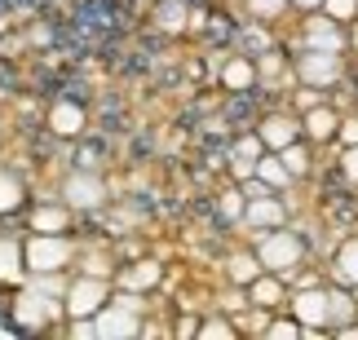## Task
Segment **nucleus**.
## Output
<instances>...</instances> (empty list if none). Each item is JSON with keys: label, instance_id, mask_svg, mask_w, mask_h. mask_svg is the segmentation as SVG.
<instances>
[{"label": "nucleus", "instance_id": "obj_1", "mask_svg": "<svg viewBox=\"0 0 358 340\" xmlns=\"http://www.w3.org/2000/svg\"><path fill=\"white\" fill-rule=\"evenodd\" d=\"M257 256H261V265H266V269H274V274H292V269L301 265V256H306V243H301L292 230L274 226V230L261 235Z\"/></svg>", "mask_w": 358, "mask_h": 340}, {"label": "nucleus", "instance_id": "obj_2", "mask_svg": "<svg viewBox=\"0 0 358 340\" xmlns=\"http://www.w3.org/2000/svg\"><path fill=\"white\" fill-rule=\"evenodd\" d=\"M76 256V243L62 239V235H31V243H27V269L31 274H58V269L71 265Z\"/></svg>", "mask_w": 358, "mask_h": 340}, {"label": "nucleus", "instance_id": "obj_3", "mask_svg": "<svg viewBox=\"0 0 358 340\" xmlns=\"http://www.w3.org/2000/svg\"><path fill=\"white\" fill-rule=\"evenodd\" d=\"M106 296H111L106 279H102V274H85V279H76L71 288H66L62 309H66L71 318H93V314H98V309L106 305Z\"/></svg>", "mask_w": 358, "mask_h": 340}, {"label": "nucleus", "instance_id": "obj_4", "mask_svg": "<svg viewBox=\"0 0 358 340\" xmlns=\"http://www.w3.org/2000/svg\"><path fill=\"white\" fill-rule=\"evenodd\" d=\"M296 80L310 89H332L341 80V53H327V49H306L296 58Z\"/></svg>", "mask_w": 358, "mask_h": 340}, {"label": "nucleus", "instance_id": "obj_5", "mask_svg": "<svg viewBox=\"0 0 358 340\" xmlns=\"http://www.w3.org/2000/svg\"><path fill=\"white\" fill-rule=\"evenodd\" d=\"M287 309H292V318L306 332H323L327 327V288H319V283H301Z\"/></svg>", "mask_w": 358, "mask_h": 340}, {"label": "nucleus", "instance_id": "obj_6", "mask_svg": "<svg viewBox=\"0 0 358 340\" xmlns=\"http://www.w3.org/2000/svg\"><path fill=\"white\" fill-rule=\"evenodd\" d=\"M58 314H66V309H62V296H45V292H36V288H27L22 301L13 305V318H18L22 327H49Z\"/></svg>", "mask_w": 358, "mask_h": 340}, {"label": "nucleus", "instance_id": "obj_7", "mask_svg": "<svg viewBox=\"0 0 358 340\" xmlns=\"http://www.w3.org/2000/svg\"><path fill=\"white\" fill-rule=\"evenodd\" d=\"M93 327H98V340H133L142 332V318H137V309H124L111 301L93 314Z\"/></svg>", "mask_w": 358, "mask_h": 340}, {"label": "nucleus", "instance_id": "obj_8", "mask_svg": "<svg viewBox=\"0 0 358 340\" xmlns=\"http://www.w3.org/2000/svg\"><path fill=\"white\" fill-rule=\"evenodd\" d=\"M301 40H306V49H327V53H345V45H350V36L341 31V22H332L323 9L306 22V36Z\"/></svg>", "mask_w": 358, "mask_h": 340}, {"label": "nucleus", "instance_id": "obj_9", "mask_svg": "<svg viewBox=\"0 0 358 340\" xmlns=\"http://www.w3.org/2000/svg\"><path fill=\"white\" fill-rule=\"evenodd\" d=\"M257 138L266 142V151H283V146L301 142V119L296 115H266L257 124Z\"/></svg>", "mask_w": 358, "mask_h": 340}, {"label": "nucleus", "instance_id": "obj_10", "mask_svg": "<svg viewBox=\"0 0 358 340\" xmlns=\"http://www.w3.org/2000/svg\"><path fill=\"white\" fill-rule=\"evenodd\" d=\"M283 301H287V288H283V274H274V269H261L248 283V305L252 309H279Z\"/></svg>", "mask_w": 358, "mask_h": 340}, {"label": "nucleus", "instance_id": "obj_11", "mask_svg": "<svg viewBox=\"0 0 358 340\" xmlns=\"http://www.w3.org/2000/svg\"><path fill=\"white\" fill-rule=\"evenodd\" d=\"M62 199L71 203V208H98V203L106 199V186L93 172H71L66 186H62Z\"/></svg>", "mask_w": 358, "mask_h": 340}, {"label": "nucleus", "instance_id": "obj_12", "mask_svg": "<svg viewBox=\"0 0 358 340\" xmlns=\"http://www.w3.org/2000/svg\"><path fill=\"white\" fill-rule=\"evenodd\" d=\"M336 128H341V115H336L327 102H314L310 111L301 115V133H306L310 142H332V138H336Z\"/></svg>", "mask_w": 358, "mask_h": 340}, {"label": "nucleus", "instance_id": "obj_13", "mask_svg": "<svg viewBox=\"0 0 358 340\" xmlns=\"http://www.w3.org/2000/svg\"><path fill=\"white\" fill-rule=\"evenodd\" d=\"M283 216H287V208H283L279 199H274V190H270V195L248 199V208H243V221H248V226H257V230H274V226H283Z\"/></svg>", "mask_w": 358, "mask_h": 340}, {"label": "nucleus", "instance_id": "obj_14", "mask_svg": "<svg viewBox=\"0 0 358 340\" xmlns=\"http://www.w3.org/2000/svg\"><path fill=\"white\" fill-rule=\"evenodd\" d=\"M49 128L58 133V138H76V133H85V111H80L76 102H58L49 111Z\"/></svg>", "mask_w": 358, "mask_h": 340}, {"label": "nucleus", "instance_id": "obj_15", "mask_svg": "<svg viewBox=\"0 0 358 340\" xmlns=\"http://www.w3.org/2000/svg\"><path fill=\"white\" fill-rule=\"evenodd\" d=\"M222 84L230 89V93H248L257 84V62L252 58H230L226 66H222Z\"/></svg>", "mask_w": 358, "mask_h": 340}, {"label": "nucleus", "instance_id": "obj_16", "mask_svg": "<svg viewBox=\"0 0 358 340\" xmlns=\"http://www.w3.org/2000/svg\"><path fill=\"white\" fill-rule=\"evenodd\" d=\"M27 274V248L13 239H0V283H18Z\"/></svg>", "mask_w": 358, "mask_h": 340}, {"label": "nucleus", "instance_id": "obj_17", "mask_svg": "<svg viewBox=\"0 0 358 340\" xmlns=\"http://www.w3.org/2000/svg\"><path fill=\"white\" fill-rule=\"evenodd\" d=\"M358 314V305H354V296L345 288H327V327H345V323H354Z\"/></svg>", "mask_w": 358, "mask_h": 340}, {"label": "nucleus", "instance_id": "obj_18", "mask_svg": "<svg viewBox=\"0 0 358 340\" xmlns=\"http://www.w3.org/2000/svg\"><path fill=\"white\" fill-rule=\"evenodd\" d=\"M261 269H266V265H261L257 252H235V256L226 261V279L235 283V288H248V283H252Z\"/></svg>", "mask_w": 358, "mask_h": 340}, {"label": "nucleus", "instance_id": "obj_19", "mask_svg": "<svg viewBox=\"0 0 358 340\" xmlns=\"http://www.w3.org/2000/svg\"><path fill=\"white\" fill-rule=\"evenodd\" d=\"M332 269H336V279L345 283L350 292H358V239H345L336 248V261H332Z\"/></svg>", "mask_w": 358, "mask_h": 340}, {"label": "nucleus", "instance_id": "obj_20", "mask_svg": "<svg viewBox=\"0 0 358 340\" xmlns=\"http://www.w3.org/2000/svg\"><path fill=\"white\" fill-rule=\"evenodd\" d=\"M257 177H261V182H266L270 190H283L287 182H292V172L283 168L279 151H261V155H257Z\"/></svg>", "mask_w": 358, "mask_h": 340}, {"label": "nucleus", "instance_id": "obj_21", "mask_svg": "<svg viewBox=\"0 0 358 340\" xmlns=\"http://www.w3.org/2000/svg\"><path fill=\"white\" fill-rule=\"evenodd\" d=\"M66 221H71V212L58 208V203H45V208L31 212V230H40V235H62Z\"/></svg>", "mask_w": 358, "mask_h": 340}, {"label": "nucleus", "instance_id": "obj_22", "mask_svg": "<svg viewBox=\"0 0 358 340\" xmlns=\"http://www.w3.org/2000/svg\"><path fill=\"white\" fill-rule=\"evenodd\" d=\"M155 283H159V265L155 261H137L133 269L120 274V288H129V292H146V288H155Z\"/></svg>", "mask_w": 358, "mask_h": 340}, {"label": "nucleus", "instance_id": "obj_23", "mask_svg": "<svg viewBox=\"0 0 358 340\" xmlns=\"http://www.w3.org/2000/svg\"><path fill=\"white\" fill-rule=\"evenodd\" d=\"M155 22L164 27V31H186V27H190V9L182 5V0H164V5L155 9Z\"/></svg>", "mask_w": 358, "mask_h": 340}, {"label": "nucleus", "instance_id": "obj_24", "mask_svg": "<svg viewBox=\"0 0 358 340\" xmlns=\"http://www.w3.org/2000/svg\"><path fill=\"white\" fill-rule=\"evenodd\" d=\"M248 13H252L257 22H274V18H283L287 9H292V0H243Z\"/></svg>", "mask_w": 358, "mask_h": 340}, {"label": "nucleus", "instance_id": "obj_25", "mask_svg": "<svg viewBox=\"0 0 358 340\" xmlns=\"http://www.w3.org/2000/svg\"><path fill=\"white\" fill-rule=\"evenodd\" d=\"M279 159H283V168L292 172V177H306V172H310V151H306L301 142L283 146V151H279Z\"/></svg>", "mask_w": 358, "mask_h": 340}, {"label": "nucleus", "instance_id": "obj_26", "mask_svg": "<svg viewBox=\"0 0 358 340\" xmlns=\"http://www.w3.org/2000/svg\"><path fill=\"white\" fill-rule=\"evenodd\" d=\"M22 203V182L9 172H0V212H13Z\"/></svg>", "mask_w": 358, "mask_h": 340}, {"label": "nucleus", "instance_id": "obj_27", "mask_svg": "<svg viewBox=\"0 0 358 340\" xmlns=\"http://www.w3.org/2000/svg\"><path fill=\"white\" fill-rule=\"evenodd\" d=\"M266 336L270 340H301V336H306V327H301L296 318H270L266 323Z\"/></svg>", "mask_w": 358, "mask_h": 340}, {"label": "nucleus", "instance_id": "obj_28", "mask_svg": "<svg viewBox=\"0 0 358 340\" xmlns=\"http://www.w3.org/2000/svg\"><path fill=\"white\" fill-rule=\"evenodd\" d=\"M323 13H327L332 22L345 27V22H354V18H358V0H323Z\"/></svg>", "mask_w": 358, "mask_h": 340}, {"label": "nucleus", "instance_id": "obj_29", "mask_svg": "<svg viewBox=\"0 0 358 340\" xmlns=\"http://www.w3.org/2000/svg\"><path fill=\"white\" fill-rule=\"evenodd\" d=\"M217 208H222V216H226V221H239V216H243V208H248V195H243V190H226Z\"/></svg>", "mask_w": 358, "mask_h": 340}, {"label": "nucleus", "instance_id": "obj_30", "mask_svg": "<svg viewBox=\"0 0 358 340\" xmlns=\"http://www.w3.org/2000/svg\"><path fill=\"white\" fill-rule=\"evenodd\" d=\"M230 336H235V323H226V318L199 323V340H230Z\"/></svg>", "mask_w": 358, "mask_h": 340}, {"label": "nucleus", "instance_id": "obj_31", "mask_svg": "<svg viewBox=\"0 0 358 340\" xmlns=\"http://www.w3.org/2000/svg\"><path fill=\"white\" fill-rule=\"evenodd\" d=\"M279 71H283V58L274 49H266V53H261V62H257V80H270V75H279Z\"/></svg>", "mask_w": 358, "mask_h": 340}, {"label": "nucleus", "instance_id": "obj_32", "mask_svg": "<svg viewBox=\"0 0 358 340\" xmlns=\"http://www.w3.org/2000/svg\"><path fill=\"white\" fill-rule=\"evenodd\" d=\"M261 151H266V142H261L257 133H252V138H243V142L235 146V159H248V164H257V155H261Z\"/></svg>", "mask_w": 358, "mask_h": 340}, {"label": "nucleus", "instance_id": "obj_33", "mask_svg": "<svg viewBox=\"0 0 358 340\" xmlns=\"http://www.w3.org/2000/svg\"><path fill=\"white\" fill-rule=\"evenodd\" d=\"M336 138H341V146H358V115H345V119H341Z\"/></svg>", "mask_w": 358, "mask_h": 340}, {"label": "nucleus", "instance_id": "obj_34", "mask_svg": "<svg viewBox=\"0 0 358 340\" xmlns=\"http://www.w3.org/2000/svg\"><path fill=\"white\" fill-rule=\"evenodd\" d=\"M341 172H345V182L358 186V146H345V155H341Z\"/></svg>", "mask_w": 358, "mask_h": 340}, {"label": "nucleus", "instance_id": "obj_35", "mask_svg": "<svg viewBox=\"0 0 358 340\" xmlns=\"http://www.w3.org/2000/svg\"><path fill=\"white\" fill-rule=\"evenodd\" d=\"M93 336H98V327L89 318H71V340H93Z\"/></svg>", "mask_w": 358, "mask_h": 340}, {"label": "nucleus", "instance_id": "obj_36", "mask_svg": "<svg viewBox=\"0 0 358 340\" xmlns=\"http://www.w3.org/2000/svg\"><path fill=\"white\" fill-rule=\"evenodd\" d=\"M292 9H301V13H319L323 0H292Z\"/></svg>", "mask_w": 358, "mask_h": 340}, {"label": "nucleus", "instance_id": "obj_37", "mask_svg": "<svg viewBox=\"0 0 358 340\" xmlns=\"http://www.w3.org/2000/svg\"><path fill=\"white\" fill-rule=\"evenodd\" d=\"M177 336H199V323L195 318H182V323H177Z\"/></svg>", "mask_w": 358, "mask_h": 340}, {"label": "nucleus", "instance_id": "obj_38", "mask_svg": "<svg viewBox=\"0 0 358 340\" xmlns=\"http://www.w3.org/2000/svg\"><path fill=\"white\" fill-rule=\"evenodd\" d=\"M296 102H301V111H310V106H314V102H319V93H314V89L306 84V93H301V98H296Z\"/></svg>", "mask_w": 358, "mask_h": 340}, {"label": "nucleus", "instance_id": "obj_39", "mask_svg": "<svg viewBox=\"0 0 358 340\" xmlns=\"http://www.w3.org/2000/svg\"><path fill=\"white\" fill-rule=\"evenodd\" d=\"M350 49H354V53H358V18H354V22H350Z\"/></svg>", "mask_w": 358, "mask_h": 340}]
</instances>
